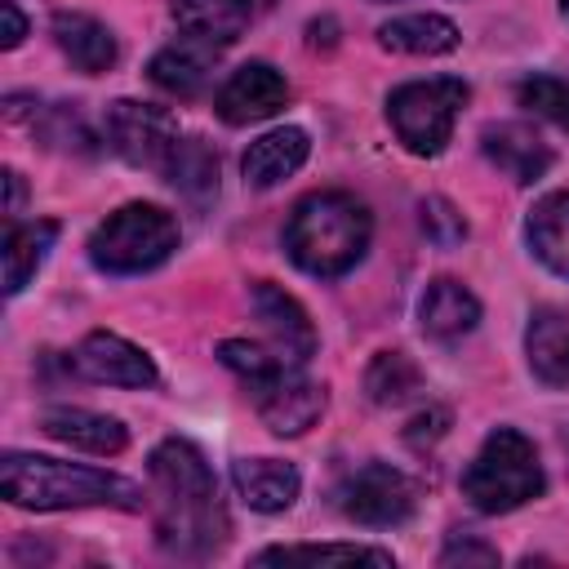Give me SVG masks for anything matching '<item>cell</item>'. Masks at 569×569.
<instances>
[{
	"mask_svg": "<svg viewBox=\"0 0 569 569\" xmlns=\"http://www.w3.org/2000/svg\"><path fill=\"white\" fill-rule=\"evenodd\" d=\"M156 498V538L169 556L204 560L227 542V511L204 453L191 440H164L147 458Z\"/></svg>",
	"mask_w": 569,
	"mask_h": 569,
	"instance_id": "cell-1",
	"label": "cell"
},
{
	"mask_svg": "<svg viewBox=\"0 0 569 569\" xmlns=\"http://www.w3.org/2000/svg\"><path fill=\"white\" fill-rule=\"evenodd\" d=\"M164 178L191 204H209L218 196V151L204 138H178V147L164 164Z\"/></svg>",
	"mask_w": 569,
	"mask_h": 569,
	"instance_id": "cell-25",
	"label": "cell"
},
{
	"mask_svg": "<svg viewBox=\"0 0 569 569\" xmlns=\"http://www.w3.org/2000/svg\"><path fill=\"white\" fill-rule=\"evenodd\" d=\"M525 347H529V365L542 382L569 387V316L565 311H556V307L533 311Z\"/></svg>",
	"mask_w": 569,
	"mask_h": 569,
	"instance_id": "cell-21",
	"label": "cell"
},
{
	"mask_svg": "<svg viewBox=\"0 0 569 569\" xmlns=\"http://www.w3.org/2000/svg\"><path fill=\"white\" fill-rule=\"evenodd\" d=\"M4 187H9V200H4V213H18L22 209V178L13 169H4Z\"/></svg>",
	"mask_w": 569,
	"mask_h": 569,
	"instance_id": "cell-35",
	"label": "cell"
},
{
	"mask_svg": "<svg viewBox=\"0 0 569 569\" xmlns=\"http://www.w3.org/2000/svg\"><path fill=\"white\" fill-rule=\"evenodd\" d=\"M71 365H76V373H84L89 382H107V387H151V382H156L151 356H147L142 347H133L129 338L107 333V329L89 333V338L76 347Z\"/></svg>",
	"mask_w": 569,
	"mask_h": 569,
	"instance_id": "cell-11",
	"label": "cell"
},
{
	"mask_svg": "<svg viewBox=\"0 0 569 569\" xmlns=\"http://www.w3.org/2000/svg\"><path fill=\"white\" fill-rule=\"evenodd\" d=\"M58 240V222L53 218H40V222H13L4 231V293H22L27 280L40 271V262L49 258Z\"/></svg>",
	"mask_w": 569,
	"mask_h": 569,
	"instance_id": "cell-23",
	"label": "cell"
},
{
	"mask_svg": "<svg viewBox=\"0 0 569 569\" xmlns=\"http://www.w3.org/2000/svg\"><path fill=\"white\" fill-rule=\"evenodd\" d=\"M462 102H467V84L453 80V76L409 80V84L391 89V98H387V120H391L396 138H400L413 156H436V151L449 142Z\"/></svg>",
	"mask_w": 569,
	"mask_h": 569,
	"instance_id": "cell-6",
	"label": "cell"
},
{
	"mask_svg": "<svg viewBox=\"0 0 569 569\" xmlns=\"http://www.w3.org/2000/svg\"><path fill=\"white\" fill-rule=\"evenodd\" d=\"M0 493L27 511H71V507H120L142 511V489L116 471L58 462L44 453H4L0 458Z\"/></svg>",
	"mask_w": 569,
	"mask_h": 569,
	"instance_id": "cell-2",
	"label": "cell"
},
{
	"mask_svg": "<svg viewBox=\"0 0 569 569\" xmlns=\"http://www.w3.org/2000/svg\"><path fill=\"white\" fill-rule=\"evenodd\" d=\"M271 4L276 0H173L169 13H173L182 36H196V40H209V44L227 49Z\"/></svg>",
	"mask_w": 569,
	"mask_h": 569,
	"instance_id": "cell-13",
	"label": "cell"
},
{
	"mask_svg": "<svg viewBox=\"0 0 569 569\" xmlns=\"http://www.w3.org/2000/svg\"><path fill=\"white\" fill-rule=\"evenodd\" d=\"M418 320H422V333L427 338L458 342L462 333H471L480 325V302L458 280H431L427 293L418 298Z\"/></svg>",
	"mask_w": 569,
	"mask_h": 569,
	"instance_id": "cell-17",
	"label": "cell"
},
{
	"mask_svg": "<svg viewBox=\"0 0 569 569\" xmlns=\"http://www.w3.org/2000/svg\"><path fill=\"white\" fill-rule=\"evenodd\" d=\"M480 147H485V156H489L511 182H520V187L538 182V178L551 169V147H547L529 124H516V120L489 124V129L480 133Z\"/></svg>",
	"mask_w": 569,
	"mask_h": 569,
	"instance_id": "cell-14",
	"label": "cell"
},
{
	"mask_svg": "<svg viewBox=\"0 0 569 569\" xmlns=\"http://www.w3.org/2000/svg\"><path fill=\"white\" fill-rule=\"evenodd\" d=\"M529 249L538 253V262H547L556 276L569 280V191H551L529 209L525 222Z\"/></svg>",
	"mask_w": 569,
	"mask_h": 569,
	"instance_id": "cell-22",
	"label": "cell"
},
{
	"mask_svg": "<svg viewBox=\"0 0 569 569\" xmlns=\"http://www.w3.org/2000/svg\"><path fill=\"white\" fill-rule=\"evenodd\" d=\"M218 360H222L231 373H240L244 387H249V382H262L267 373H276L280 365H289V360H280L276 351L253 347V342H240V338H227V342L218 347Z\"/></svg>",
	"mask_w": 569,
	"mask_h": 569,
	"instance_id": "cell-30",
	"label": "cell"
},
{
	"mask_svg": "<svg viewBox=\"0 0 569 569\" xmlns=\"http://www.w3.org/2000/svg\"><path fill=\"white\" fill-rule=\"evenodd\" d=\"M253 560H258V565H311V569H320V565H342V569H351V565H373V569H391V565H396L391 551H382V547H360V542L267 547V551H258Z\"/></svg>",
	"mask_w": 569,
	"mask_h": 569,
	"instance_id": "cell-26",
	"label": "cell"
},
{
	"mask_svg": "<svg viewBox=\"0 0 569 569\" xmlns=\"http://www.w3.org/2000/svg\"><path fill=\"white\" fill-rule=\"evenodd\" d=\"M249 396L276 436H302L325 413V387L311 382L302 365H280L262 382H249Z\"/></svg>",
	"mask_w": 569,
	"mask_h": 569,
	"instance_id": "cell-9",
	"label": "cell"
},
{
	"mask_svg": "<svg viewBox=\"0 0 569 569\" xmlns=\"http://www.w3.org/2000/svg\"><path fill=\"white\" fill-rule=\"evenodd\" d=\"M40 427H44V436H53V440H62V445L84 449V453H102V458H111V453H120V449L129 445V431H124L120 418L93 413V409H76V405H53V409H44Z\"/></svg>",
	"mask_w": 569,
	"mask_h": 569,
	"instance_id": "cell-15",
	"label": "cell"
},
{
	"mask_svg": "<svg viewBox=\"0 0 569 569\" xmlns=\"http://www.w3.org/2000/svg\"><path fill=\"white\" fill-rule=\"evenodd\" d=\"M413 502H418V489L405 471H396L391 462H369L360 471H351L342 485H338V507L347 520L356 525H369V529H391V525H405L413 516Z\"/></svg>",
	"mask_w": 569,
	"mask_h": 569,
	"instance_id": "cell-8",
	"label": "cell"
},
{
	"mask_svg": "<svg viewBox=\"0 0 569 569\" xmlns=\"http://www.w3.org/2000/svg\"><path fill=\"white\" fill-rule=\"evenodd\" d=\"M365 391L373 405H405L422 391V373L405 351H378L365 369Z\"/></svg>",
	"mask_w": 569,
	"mask_h": 569,
	"instance_id": "cell-27",
	"label": "cell"
},
{
	"mask_svg": "<svg viewBox=\"0 0 569 569\" xmlns=\"http://www.w3.org/2000/svg\"><path fill=\"white\" fill-rule=\"evenodd\" d=\"M542 485L547 480H542V462H538L533 440L511 431V427L489 431L480 453L462 471L467 502L476 511H489V516H502V511H516V507L533 502L542 493Z\"/></svg>",
	"mask_w": 569,
	"mask_h": 569,
	"instance_id": "cell-4",
	"label": "cell"
},
{
	"mask_svg": "<svg viewBox=\"0 0 569 569\" xmlns=\"http://www.w3.org/2000/svg\"><path fill=\"white\" fill-rule=\"evenodd\" d=\"M249 302H253V316L262 320L267 338H271V351L289 365H307L311 351H316V329L307 320V311L298 307V298H289L284 289L258 280L249 289Z\"/></svg>",
	"mask_w": 569,
	"mask_h": 569,
	"instance_id": "cell-12",
	"label": "cell"
},
{
	"mask_svg": "<svg viewBox=\"0 0 569 569\" xmlns=\"http://www.w3.org/2000/svg\"><path fill=\"white\" fill-rule=\"evenodd\" d=\"M378 4H391V0H378Z\"/></svg>",
	"mask_w": 569,
	"mask_h": 569,
	"instance_id": "cell-37",
	"label": "cell"
},
{
	"mask_svg": "<svg viewBox=\"0 0 569 569\" xmlns=\"http://www.w3.org/2000/svg\"><path fill=\"white\" fill-rule=\"evenodd\" d=\"M560 9H565V18H569V0H560Z\"/></svg>",
	"mask_w": 569,
	"mask_h": 569,
	"instance_id": "cell-36",
	"label": "cell"
},
{
	"mask_svg": "<svg viewBox=\"0 0 569 569\" xmlns=\"http://www.w3.org/2000/svg\"><path fill=\"white\" fill-rule=\"evenodd\" d=\"M445 427H449V409H436V405H431V409H422V413L409 422V431H405V436H409V445H418V449H422V445L440 440V436H445Z\"/></svg>",
	"mask_w": 569,
	"mask_h": 569,
	"instance_id": "cell-33",
	"label": "cell"
},
{
	"mask_svg": "<svg viewBox=\"0 0 569 569\" xmlns=\"http://www.w3.org/2000/svg\"><path fill=\"white\" fill-rule=\"evenodd\" d=\"M53 40H58V49H62L84 76H102V71L120 58L116 36H111L98 18H89V13H71V9L53 13Z\"/></svg>",
	"mask_w": 569,
	"mask_h": 569,
	"instance_id": "cell-20",
	"label": "cell"
},
{
	"mask_svg": "<svg viewBox=\"0 0 569 569\" xmlns=\"http://www.w3.org/2000/svg\"><path fill=\"white\" fill-rule=\"evenodd\" d=\"M36 133L49 147H62V151H80V156L98 151V138H93V129L84 124V116L76 107H40L36 102Z\"/></svg>",
	"mask_w": 569,
	"mask_h": 569,
	"instance_id": "cell-28",
	"label": "cell"
},
{
	"mask_svg": "<svg viewBox=\"0 0 569 569\" xmlns=\"http://www.w3.org/2000/svg\"><path fill=\"white\" fill-rule=\"evenodd\" d=\"M218 53H222V49H218V44H209V40L178 36L169 49H160V53L151 58L147 76H151V84H160V89H164V93H173V98H196V93L204 89L209 71H213Z\"/></svg>",
	"mask_w": 569,
	"mask_h": 569,
	"instance_id": "cell-16",
	"label": "cell"
},
{
	"mask_svg": "<svg viewBox=\"0 0 569 569\" xmlns=\"http://www.w3.org/2000/svg\"><path fill=\"white\" fill-rule=\"evenodd\" d=\"M440 565H445V569H453V565H498V551H493L489 542H480V538L453 533L449 547L440 551Z\"/></svg>",
	"mask_w": 569,
	"mask_h": 569,
	"instance_id": "cell-32",
	"label": "cell"
},
{
	"mask_svg": "<svg viewBox=\"0 0 569 569\" xmlns=\"http://www.w3.org/2000/svg\"><path fill=\"white\" fill-rule=\"evenodd\" d=\"M289 102V84L271 62H244L240 71H231V80L218 89V116L227 124H258L271 120L280 107Z\"/></svg>",
	"mask_w": 569,
	"mask_h": 569,
	"instance_id": "cell-10",
	"label": "cell"
},
{
	"mask_svg": "<svg viewBox=\"0 0 569 569\" xmlns=\"http://www.w3.org/2000/svg\"><path fill=\"white\" fill-rule=\"evenodd\" d=\"M378 40H382V49H396V53L436 58V53L458 49V27L449 18H440V13H405V18L382 22Z\"/></svg>",
	"mask_w": 569,
	"mask_h": 569,
	"instance_id": "cell-24",
	"label": "cell"
},
{
	"mask_svg": "<svg viewBox=\"0 0 569 569\" xmlns=\"http://www.w3.org/2000/svg\"><path fill=\"white\" fill-rule=\"evenodd\" d=\"M369 236H373V218L356 196H347V191H311L289 213L284 253L307 276L333 280V276H347L365 258Z\"/></svg>",
	"mask_w": 569,
	"mask_h": 569,
	"instance_id": "cell-3",
	"label": "cell"
},
{
	"mask_svg": "<svg viewBox=\"0 0 569 569\" xmlns=\"http://www.w3.org/2000/svg\"><path fill=\"white\" fill-rule=\"evenodd\" d=\"M516 98H520V107H529L533 116H542V120H551L556 129L569 133V80H560V76H529V80L516 84Z\"/></svg>",
	"mask_w": 569,
	"mask_h": 569,
	"instance_id": "cell-29",
	"label": "cell"
},
{
	"mask_svg": "<svg viewBox=\"0 0 569 569\" xmlns=\"http://www.w3.org/2000/svg\"><path fill=\"white\" fill-rule=\"evenodd\" d=\"M307 151H311L307 133L293 129V124L262 133L258 142H249V151H244V160H240V164H244V182H249V187H276V182H284L289 173L302 169Z\"/></svg>",
	"mask_w": 569,
	"mask_h": 569,
	"instance_id": "cell-19",
	"label": "cell"
},
{
	"mask_svg": "<svg viewBox=\"0 0 569 569\" xmlns=\"http://www.w3.org/2000/svg\"><path fill=\"white\" fill-rule=\"evenodd\" d=\"M0 18H4V36H0V44H4V49H18L22 36H27V18H22V9H18L13 0H0Z\"/></svg>",
	"mask_w": 569,
	"mask_h": 569,
	"instance_id": "cell-34",
	"label": "cell"
},
{
	"mask_svg": "<svg viewBox=\"0 0 569 569\" xmlns=\"http://www.w3.org/2000/svg\"><path fill=\"white\" fill-rule=\"evenodd\" d=\"M418 209H422V231H427V240H436L440 249H449V244H458V240L467 236L462 213H458L445 196H427Z\"/></svg>",
	"mask_w": 569,
	"mask_h": 569,
	"instance_id": "cell-31",
	"label": "cell"
},
{
	"mask_svg": "<svg viewBox=\"0 0 569 569\" xmlns=\"http://www.w3.org/2000/svg\"><path fill=\"white\" fill-rule=\"evenodd\" d=\"M173 249H178V218L169 209L142 204V200L107 213V222H98V231L89 236V258L107 276L151 271Z\"/></svg>",
	"mask_w": 569,
	"mask_h": 569,
	"instance_id": "cell-5",
	"label": "cell"
},
{
	"mask_svg": "<svg viewBox=\"0 0 569 569\" xmlns=\"http://www.w3.org/2000/svg\"><path fill=\"white\" fill-rule=\"evenodd\" d=\"M102 138H107V147H111L120 160H129V164H138V169L164 173V164H169V156H173V147H178L182 133H178V124H173L169 111L120 98V102H111L107 116H102Z\"/></svg>",
	"mask_w": 569,
	"mask_h": 569,
	"instance_id": "cell-7",
	"label": "cell"
},
{
	"mask_svg": "<svg viewBox=\"0 0 569 569\" xmlns=\"http://www.w3.org/2000/svg\"><path fill=\"white\" fill-rule=\"evenodd\" d=\"M231 480L240 489V498L253 507V511H284L293 507L298 489H302V476L293 462H280V458H240L231 467Z\"/></svg>",
	"mask_w": 569,
	"mask_h": 569,
	"instance_id": "cell-18",
	"label": "cell"
}]
</instances>
